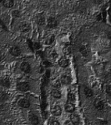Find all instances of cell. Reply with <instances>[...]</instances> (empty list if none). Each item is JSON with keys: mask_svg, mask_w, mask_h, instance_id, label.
<instances>
[{"mask_svg": "<svg viewBox=\"0 0 111 125\" xmlns=\"http://www.w3.org/2000/svg\"><path fill=\"white\" fill-rule=\"evenodd\" d=\"M46 23H47L48 26L50 28H56L58 25V22L56 19L53 17H49L46 20Z\"/></svg>", "mask_w": 111, "mask_h": 125, "instance_id": "4", "label": "cell"}, {"mask_svg": "<svg viewBox=\"0 0 111 125\" xmlns=\"http://www.w3.org/2000/svg\"><path fill=\"white\" fill-rule=\"evenodd\" d=\"M61 82L64 85H70L72 82V78L70 75H64L61 77Z\"/></svg>", "mask_w": 111, "mask_h": 125, "instance_id": "12", "label": "cell"}, {"mask_svg": "<svg viewBox=\"0 0 111 125\" xmlns=\"http://www.w3.org/2000/svg\"><path fill=\"white\" fill-rule=\"evenodd\" d=\"M31 27H30V25L26 23V22H24V23H22L20 24L19 26V29L21 32H23V33H26V32H28L29 30H30Z\"/></svg>", "mask_w": 111, "mask_h": 125, "instance_id": "10", "label": "cell"}, {"mask_svg": "<svg viewBox=\"0 0 111 125\" xmlns=\"http://www.w3.org/2000/svg\"><path fill=\"white\" fill-rule=\"evenodd\" d=\"M50 125H59V122H58V121H56V120H54V121H53V122H50Z\"/></svg>", "mask_w": 111, "mask_h": 125, "instance_id": "28", "label": "cell"}, {"mask_svg": "<svg viewBox=\"0 0 111 125\" xmlns=\"http://www.w3.org/2000/svg\"><path fill=\"white\" fill-rule=\"evenodd\" d=\"M18 105L19 107H20L22 108H28L30 107L31 103H30L29 100H28L26 99H20L18 100Z\"/></svg>", "mask_w": 111, "mask_h": 125, "instance_id": "5", "label": "cell"}, {"mask_svg": "<svg viewBox=\"0 0 111 125\" xmlns=\"http://www.w3.org/2000/svg\"><path fill=\"white\" fill-rule=\"evenodd\" d=\"M70 120L72 122V124H75V125H78L80 123V117L78 114H72L71 116H70Z\"/></svg>", "mask_w": 111, "mask_h": 125, "instance_id": "13", "label": "cell"}, {"mask_svg": "<svg viewBox=\"0 0 111 125\" xmlns=\"http://www.w3.org/2000/svg\"><path fill=\"white\" fill-rule=\"evenodd\" d=\"M41 48V45H40V43H37V42H34V49H40Z\"/></svg>", "mask_w": 111, "mask_h": 125, "instance_id": "27", "label": "cell"}, {"mask_svg": "<svg viewBox=\"0 0 111 125\" xmlns=\"http://www.w3.org/2000/svg\"><path fill=\"white\" fill-rule=\"evenodd\" d=\"M67 99L70 102H72V103L75 102V94L73 92H69L68 94H67Z\"/></svg>", "mask_w": 111, "mask_h": 125, "instance_id": "20", "label": "cell"}, {"mask_svg": "<svg viewBox=\"0 0 111 125\" xmlns=\"http://www.w3.org/2000/svg\"><path fill=\"white\" fill-rule=\"evenodd\" d=\"M28 118L29 122L33 125H38L39 124V119L38 117L33 113H29L28 115Z\"/></svg>", "mask_w": 111, "mask_h": 125, "instance_id": "9", "label": "cell"}, {"mask_svg": "<svg viewBox=\"0 0 111 125\" xmlns=\"http://www.w3.org/2000/svg\"><path fill=\"white\" fill-rule=\"evenodd\" d=\"M17 89L20 92H27L30 89V85L27 82H20L17 84Z\"/></svg>", "mask_w": 111, "mask_h": 125, "instance_id": "1", "label": "cell"}, {"mask_svg": "<svg viewBox=\"0 0 111 125\" xmlns=\"http://www.w3.org/2000/svg\"><path fill=\"white\" fill-rule=\"evenodd\" d=\"M110 20H111V11L110 12Z\"/></svg>", "mask_w": 111, "mask_h": 125, "instance_id": "31", "label": "cell"}, {"mask_svg": "<svg viewBox=\"0 0 111 125\" xmlns=\"http://www.w3.org/2000/svg\"><path fill=\"white\" fill-rule=\"evenodd\" d=\"M27 42H28V45H29V48L33 51V50H34V42H32V41L30 40H28Z\"/></svg>", "mask_w": 111, "mask_h": 125, "instance_id": "26", "label": "cell"}, {"mask_svg": "<svg viewBox=\"0 0 111 125\" xmlns=\"http://www.w3.org/2000/svg\"><path fill=\"white\" fill-rule=\"evenodd\" d=\"M81 1H84V0H81Z\"/></svg>", "mask_w": 111, "mask_h": 125, "instance_id": "34", "label": "cell"}, {"mask_svg": "<svg viewBox=\"0 0 111 125\" xmlns=\"http://www.w3.org/2000/svg\"><path fill=\"white\" fill-rule=\"evenodd\" d=\"M64 53L67 56L70 55V53H71V49H70V47H65L64 48Z\"/></svg>", "mask_w": 111, "mask_h": 125, "instance_id": "23", "label": "cell"}, {"mask_svg": "<svg viewBox=\"0 0 111 125\" xmlns=\"http://www.w3.org/2000/svg\"><path fill=\"white\" fill-rule=\"evenodd\" d=\"M84 94H85V95L86 96V97H88V98H91V97H92L93 95H94L93 91H92L90 88H89V87H87V86H86V87L84 88Z\"/></svg>", "mask_w": 111, "mask_h": 125, "instance_id": "17", "label": "cell"}, {"mask_svg": "<svg viewBox=\"0 0 111 125\" xmlns=\"http://www.w3.org/2000/svg\"><path fill=\"white\" fill-rule=\"evenodd\" d=\"M12 14V16L15 18H18V17L20 16V12L18 10H13Z\"/></svg>", "mask_w": 111, "mask_h": 125, "instance_id": "25", "label": "cell"}, {"mask_svg": "<svg viewBox=\"0 0 111 125\" xmlns=\"http://www.w3.org/2000/svg\"><path fill=\"white\" fill-rule=\"evenodd\" d=\"M2 4L7 8H11L14 5V1L13 0H3Z\"/></svg>", "mask_w": 111, "mask_h": 125, "instance_id": "18", "label": "cell"}, {"mask_svg": "<svg viewBox=\"0 0 111 125\" xmlns=\"http://www.w3.org/2000/svg\"><path fill=\"white\" fill-rule=\"evenodd\" d=\"M55 40V36L54 35H50L49 37H48V38L45 40V45H51Z\"/></svg>", "mask_w": 111, "mask_h": 125, "instance_id": "19", "label": "cell"}, {"mask_svg": "<svg viewBox=\"0 0 111 125\" xmlns=\"http://www.w3.org/2000/svg\"><path fill=\"white\" fill-rule=\"evenodd\" d=\"M105 92L108 96L111 97V85H108L105 88Z\"/></svg>", "mask_w": 111, "mask_h": 125, "instance_id": "24", "label": "cell"}, {"mask_svg": "<svg viewBox=\"0 0 111 125\" xmlns=\"http://www.w3.org/2000/svg\"><path fill=\"white\" fill-rule=\"evenodd\" d=\"M51 114L55 116H59L62 114L61 108L59 105H55L51 108Z\"/></svg>", "mask_w": 111, "mask_h": 125, "instance_id": "7", "label": "cell"}, {"mask_svg": "<svg viewBox=\"0 0 111 125\" xmlns=\"http://www.w3.org/2000/svg\"><path fill=\"white\" fill-rule=\"evenodd\" d=\"M80 52H81V53L83 56H85V57H86V56H88V54H89L88 50H87V48H86L85 46L81 47V48H80Z\"/></svg>", "mask_w": 111, "mask_h": 125, "instance_id": "21", "label": "cell"}, {"mask_svg": "<svg viewBox=\"0 0 111 125\" xmlns=\"http://www.w3.org/2000/svg\"><path fill=\"white\" fill-rule=\"evenodd\" d=\"M61 80H60V81H59V80H56V81L53 82V86L56 89H57V88H60V87H61Z\"/></svg>", "mask_w": 111, "mask_h": 125, "instance_id": "22", "label": "cell"}, {"mask_svg": "<svg viewBox=\"0 0 111 125\" xmlns=\"http://www.w3.org/2000/svg\"><path fill=\"white\" fill-rule=\"evenodd\" d=\"M46 22L45 17L42 14H38L36 17V23L39 26H43Z\"/></svg>", "mask_w": 111, "mask_h": 125, "instance_id": "8", "label": "cell"}, {"mask_svg": "<svg viewBox=\"0 0 111 125\" xmlns=\"http://www.w3.org/2000/svg\"><path fill=\"white\" fill-rule=\"evenodd\" d=\"M0 84L6 88H9L10 86V81L9 80V78H2L0 80Z\"/></svg>", "mask_w": 111, "mask_h": 125, "instance_id": "15", "label": "cell"}, {"mask_svg": "<svg viewBox=\"0 0 111 125\" xmlns=\"http://www.w3.org/2000/svg\"><path fill=\"white\" fill-rule=\"evenodd\" d=\"M10 54L12 56L17 57V56H19L21 54V50H20V48L19 47L15 45V46H12V47L10 48Z\"/></svg>", "mask_w": 111, "mask_h": 125, "instance_id": "3", "label": "cell"}, {"mask_svg": "<svg viewBox=\"0 0 111 125\" xmlns=\"http://www.w3.org/2000/svg\"><path fill=\"white\" fill-rule=\"evenodd\" d=\"M51 96L53 98H55V99H60L61 97V92L58 89H53L51 91Z\"/></svg>", "mask_w": 111, "mask_h": 125, "instance_id": "16", "label": "cell"}, {"mask_svg": "<svg viewBox=\"0 0 111 125\" xmlns=\"http://www.w3.org/2000/svg\"><path fill=\"white\" fill-rule=\"evenodd\" d=\"M59 65L61 67H68L69 65V60L67 59V58H61L59 60Z\"/></svg>", "mask_w": 111, "mask_h": 125, "instance_id": "14", "label": "cell"}, {"mask_svg": "<svg viewBox=\"0 0 111 125\" xmlns=\"http://www.w3.org/2000/svg\"><path fill=\"white\" fill-rule=\"evenodd\" d=\"M65 111L68 113H74L75 110V105L72 102H67L65 105Z\"/></svg>", "mask_w": 111, "mask_h": 125, "instance_id": "6", "label": "cell"}, {"mask_svg": "<svg viewBox=\"0 0 111 125\" xmlns=\"http://www.w3.org/2000/svg\"><path fill=\"white\" fill-rule=\"evenodd\" d=\"M20 69L23 72H24L25 73H29L31 72V66L30 64L26 62H24L20 64Z\"/></svg>", "mask_w": 111, "mask_h": 125, "instance_id": "11", "label": "cell"}, {"mask_svg": "<svg viewBox=\"0 0 111 125\" xmlns=\"http://www.w3.org/2000/svg\"><path fill=\"white\" fill-rule=\"evenodd\" d=\"M2 1H3V0H0V2H2Z\"/></svg>", "mask_w": 111, "mask_h": 125, "instance_id": "32", "label": "cell"}, {"mask_svg": "<svg viewBox=\"0 0 111 125\" xmlns=\"http://www.w3.org/2000/svg\"><path fill=\"white\" fill-rule=\"evenodd\" d=\"M100 124H108V122H104V121H102V122H100Z\"/></svg>", "mask_w": 111, "mask_h": 125, "instance_id": "30", "label": "cell"}, {"mask_svg": "<svg viewBox=\"0 0 111 125\" xmlns=\"http://www.w3.org/2000/svg\"><path fill=\"white\" fill-rule=\"evenodd\" d=\"M94 105L95 107V108L97 110V111H102L104 109V107H105V105H104V103L102 100L99 99V98H97L95 99L94 102Z\"/></svg>", "mask_w": 111, "mask_h": 125, "instance_id": "2", "label": "cell"}, {"mask_svg": "<svg viewBox=\"0 0 111 125\" xmlns=\"http://www.w3.org/2000/svg\"><path fill=\"white\" fill-rule=\"evenodd\" d=\"M4 57V53H3L2 52H1V51H0V62H1L3 60Z\"/></svg>", "mask_w": 111, "mask_h": 125, "instance_id": "29", "label": "cell"}, {"mask_svg": "<svg viewBox=\"0 0 111 125\" xmlns=\"http://www.w3.org/2000/svg\"><path fill=\"white\" fill-rule=\"evenodd\" d=\"M110 73H111V72H110Z\"/></svg>", "mask_w": 111, "mask_h": 125, "instance_id": "33", "label": "cell"}]
</instances>
